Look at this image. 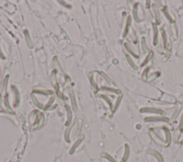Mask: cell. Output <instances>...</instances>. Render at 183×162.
Segmentation results:
<instances>
[{
  "label": "cell",
  "mask_w": 183,
  "mask_h": 162,
  "mask_svg": "<svg viewBox=\"0 0 183 162\" xmlns=\"http://www.w3.org/2000/svg\"><path fill=\"white\" fill-rule=\"evenodd\" d=\"M181 144H183V139L182 140V142H181Z\"/></svg>",
  "instance_id": "ba28073f"
},
{
  "label": "cell",
  "mask_w": 183,
  "mask_h": 162,
  "mask_svg": "<svg viewBox=\"0 0 183 162\" xmlns=\"http://www.w3.org/2000/svg\"><path fill=\"white\" fill-rule=\"evenodd\" d=\"M180 106H179V107H178V108H177V109L175 110V113L173 114L172 117V120H175V119H176L177 117V115H178L179 112H180Z\"/></svg>",
  "instance_id": "8992f818"
},
{
  "label": "cell",
  "mask_w": 183,
  "mask_h": 162,
  "mask_svg": "<svg viewBox=\"0 0 183 162\" xmlns=\"http://www.w3.org/2000/svg\"><path fill=\"white\" fill-rule=\"evenodd\" d=\"M167 118L164 117H147L144 119L145 121H167Z\"/></svg>",
  "instance_id": "3957f363"
},
{
  "label": "cell",
  "mask_w": 183,
  "mask_h": 162,
  "mask_svg": "<svg viewBox=\"0 0 183 162\" xmlns=\"http://www.w3.org/2000/svg\"><path fill=\"white\" fill-rule=\"evenodd\" d=\"M148 153L152 154V156H154V157L157 159L158 162H164V159H163V157H162L161 154H160L158 151H155V150L151 149L148 151Z\"/></svg>",
  "instance_id": "7a4b0ae2"
},
{
  "label": "cell",
  "mask_w": 183,
  "mask_h": 162,
  "mask_svg": "<svg viewBox=\"0 0 183 162\" xmlns=\"http://www.w3.org/2000/svg\"><path fill=\"white\" fill-rule=\"evenodd\" d=\"M149 133H150V136L152 137V139L154 140V142L157 143V144H160V145H162V144H163V142L162 141L161 139H160V137L155 134V132H154V131L152 130V129H150V131H149Z\"/></svg>",
  "instance_id": "6da1fadb"
},
{
  "label": "cell",
  "mask_w": 183,
  "mask_h": 162,
  "mask_svg": "<svg viewBox=\"0 0 183 162\" xmlns=\"http://www.w3.org/2000/svg\"><path fill=\"white\" fill-rule=\"evenodd\" d=\"M179 127H180V129H182L183 127V115L182 117V119L180 120V126H179Z\"/></svg>",
  "instance_id": "52a82bcc"
},
{
  "label": "cell",
  "mask_w": 183,
  "mask_h": 162,
  "mask_svg": "<svg viewBox=\"0 0 183 162\" xmlns=\"http://www.w3.org/2000/svg\"><path fill=\"white\" fill-rule=\"evenodd\" d=\"M180 134H181V129L179 128L178 129H177V130L175 131L174 137H173V139H174V142L175 143H177V142H178V139H179V138H180Z\"/></svg>",
  "instance_id": "5b68a950"
},
{
  "label": "cell",
  "mask_w": 183,
  "mask_h": 162,
  "mask_svg": "<svg viewBox=\"0 0 183 162\" xmlns=\"http://www.w3.org/2000/svg\"><path fill=\"white\" fill-rule=\"evenodd\" d=\"M165 134H166V142H165V146H167L169 145V144H170V142H171V135H170V133H169V131L167 130V129H165Z\"/></svg>",
  "instance_id": "277c9868"
}]
</instances>
